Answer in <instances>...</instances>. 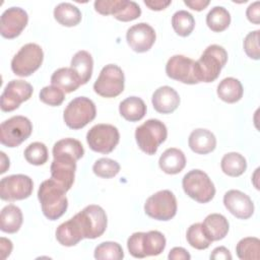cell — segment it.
<instances>
[{
    "instance_id": "cell-1",
    "label": "cell",
    "mask_w": 260,
    "mask_h": 260,
    "mask_svg": "<svg viewBox=\"0 0 260 260\" xmlns=\"http://www.w3.org/2000/svg\"><path fill=\"white\" fill-rule=\"evenodd\" d=\"M66 190L52 178L44 181L39 188L38 198L44 215L50 220L60 218L68 207Z\"/></svg>"
},
{
    "instance_id": "cell-2",
    "label": "cell",
    "mask_w": 260,
    "mask_h": 260,
    "mask_svg": "<svg viewBox=\"0 0 260 260\" xmlns=\"http://www.w3.org/2000/svg\"><path fill=\"white\" fill-rule=\"evenodd\" d=\"M228 61L225 49L219 45L208 46L195 61V76L198 82L214 81Z\"/></svg>"
},
{
    "instance_id": "cell-3",
    "label": "cell",
    "mask_w": 260,
    "mask_h": 260,
    "mask_svg": "<svg viewBox=\"0 0 260 260\" xmlns=\"http://www.w3.org/2000/svg\"><path fill=\"white\" fill-rule=\"evenodd\" d=\"M166 244L165 236L158 231L137 232L128 238L127 248L134 258H145L159 255L165 250Z\"/></svg>"
},
{
    "instance_id": "cell-4",
    "label": "cell",
    "mask_w": 260,
    "mask_h": 260,
    "mask_svg": "<svg viewBox=\"0 0 260 260\" xmlns=\"http://www.w3.org/2000/svg\"><path fill=\"white\" fill-rule=\"evenodd\" d=\"M168 136L166 125L157 119H149L135 130V140L138 147L148 155L154 154Z\"/></svg>"
},
{
    "instance_id": "cell-5",
    "label": "cell",
    "mask_w": 260,
    "mask_h": 260,
    "mask_svg": "<svg viewBox=\"0 0 260 260\" xmlns=\"http://www.w3.org/2000/svg\"><path fill=\"white\" fill-rule=\"evenodd\" d=\"M73 218L85 239H96L101 237L108 225L106 211L100 205L95 204L87 205L76 213Z\"/></svg>"
},
{
    "instance_id": "cell-6",
    "label": "cell",
    "mask_w": 260,
    "mask_h": 260,
    "mask_svg": "<svg viewBox=\"0 0 260 260\" xmlns=\"http://www.w3.org/2000/svg\"><path fill=\"white\" fill-rule=\"evenodd\" d=\"M182 187L184 192L193 200L199 203L211 201L215 195V187L206 173L201 170H191L183 180Z\"/></svg>"
},
{
    "instance_id": "cell-7",
    "label": "cell",
    "mask_w": 260,
    "mask_h": 260,
    "mask_svg": "<svg viewBox=\"0 0 260 260\" xmlns=\"http://www.w3.org/2000/svg\"><path fill=\"white\" fill-rule=\"evenodd\" d=\"M96 115L94 103L86 96L73 99L65 108L63 119L67 127L77 130L85 127Z\"/></svg>"
},
{
    "instance_id": "cell-8",
    "label": "cell",
    "mask_w": 260,
    "mask_h": 260,
    "mask_svg": "<svg viewBox=\"0 0 260 260\" xmlns=\"http://www.w3.org/2000/svg\"><path fill=\"white\" fill-rule=\"evenodd\" d=\"M125 86L123 70L116 64H108L100 72L93 83V90L103 98L112 99L121 94Z\"/></svg>"
},
{
    "instance_id": "cell-9",
    "label": "cell",
    "mask_w": 260,
    "mask_h": 260,
    "mask_svg": "<svg viewBox=\"0 0 260 260\" xmlns=\"http://www.w3.org/2000/svg\"><path fill=\"white\" fill-rule=\"evenodd\" d=\"M44 52L42 48L35 43H28L22 46L11 60L12 72L20 77H26L36 72L42 65Z\"/></svg>"
},
{
    "instance_id": "cell-10",
    "label": "cell",
    "mask_w": 260,
    "mask_h": 260,
    "mask_svg": "<svg viewBox=\"0 0 260 260\" xmlns=\"http://www.w3.org/2000/svg\"><path fill=\"white\" fill-rule=\"evenodd\" d=\"M32 132V124L24 116H13L2 122L0 141L7 147H16L25 141Z\"/></svg>"
},
{
    "instance_id": "cell-11",
    "label": "cell",
    "mask_w": 260,
    "mask_h": 260,
    "mask_svg": "<svg viewBox=\"0 0 260 260\" xmlns=\"http://www.w3.org/2000/svg\"><path fill=\"white\" fill-rule=\"evenodd\" d=\"M144 211L153 219L168 221L177 213L176 196L170 190H160L146 199Z\"/></svg>"
},
{
    "instance_id": "cell-12",
    "label": "cell",
    "mask_w": 260,
    "mask_h": 260,
    "mask_svg": "<svg viewBox=\"0 0 260 260\" xmlns=\"http://www.w3.org/2000/svg\"><path fill=\"white\" fill-rule=\"evenodd\" d=\"M119 130L111 124H96L86 134V141L89 148L95 152L105 154L112 152L119 143Z\"/></svg>"
},
{
    "instance_id": "cell-13",
    "label": "cell",
    "mask_w": 260,
    "mask_h": 260,
    "mask_svg": "<svg viewBox=\"0 0 260 260\" xmlns=\"http://www.w3.org/2000/svg\"><path fill=\"white\" fill-rule=\"evenodd\" d=\"M34 189L32 180L22 174L4 177L0 182V197L5 201H16L28 198Z\"/></svg>"
},
{
    "instance_id": "cell-14",
    "label": "cell",
    "mask_w": 260,
    "mask_h": 260,
    "mask_svg": "<svg viewBox=\"0 0 260 260\" xmlns=\"http://www.w3.org/2000/svg\"><path fill=\"white\" fill-rule=\"evenodd\" d=\"M34 88L30 83L20 79H13L7 83L1 94V110L12 112L19 108L20 104L29 100Z\"/></svg>"
},
{
    "instance_id": "cell-15",
    "label": "cell",
    "mask_w": 260,
    "mask_h": 260,
    "mask_svg": "<svg viewBox=\"0 0 260 260\" xmlns=\"http://www.w3.org/2000/svg\"><path fill=\"white\" fill-rule=\"evenodd\" d=\"M167 75L186 84L199 83L195 76V61L184 55L172 56L166 65Z\"/></svg>"
},
{
    "instance_id": "cell-16",
    "label": "cell",
    "mask_w": 260,
    "mask_h": 260,
    "mask_svg": "<svg viewBox=\"0 0 260 260\" xmlns=\"http://www.w3.org/2000/svg\"><path fill=\"white\" fill-rule=\"evenodd\" d=\"M28 21V15L20 7H10L6 9L0 19V32L5 39H14L18 37L25 28Z\"/></svg>"
},
{
    "instance_id": "cell-17",
    "label": "cell",
    "mask_w": 260,
    "mask_h": 260,
    "mask_svg": "<svg viewBox=\"0 0 260 260\" xmlns=\"http://www.w3.org/2000/svg\"><path fill=\"white\" fill-rule=\"evenodd\" d=\"M156 39L152 26L146 22H139L128 28L126 40L129 47L137 53H144L151 49Z\"/></svg>"
},
{
    "instance_id": "cell-18",
    "label": "cell",
    "mask_w": 260,
    "mask_h": 260,
    "mask_svg": "<svg viewBox=\"0 0 260 260\" xmlns=\"http://www.w3.org/2000/svg\"><path fill=\"white\" fill-rule=\"evenodd\" d=\"M225 208L237 218L248 219L254 213V203L252 199L240 190H229L223 196Z\"/></svg>"
},
{
    "instance_id": "cell-19",
    "label": "cell",
    "mask_w": 260,
    "mask_h": 260,
    "mask_svg": "<svg viewBox=\"0 0 260 260\" xmlns=\"http://www.w3.org/2000/svg\"><path fill=\"white\" fill-rule=\"evenodd\" d=\"M50 171L51 178L68 191L74 183L76 160L69 156H56L51 164Z\"/></svg>"
},
{
    "instance_id": "cell-20",
    "label": "cell",
    "mask_w": 260,
    "mask_h": 260,
    "mask_svg": "<svg viewBox=\"0 0 260 260\" xmlns=\"http://www.w3.org/2000/svg\"><path fill=\"white\" fill-rule=\"evenodd\" d=\"M151 103L157 113L171 114L179 107L180 95L173 87L164 85L154 90Z\"/></svg>"
},
{
    "instance_id": "cell-21",
    "label": "cell",
    "mask_w": 260,
    "mask_h": 260,
    "mask_svg": "<svg viewBox=\"0 0 260 260\" xmlns=\"http://www.w3.org/2000/svg\"><path fill=\"white\" fill-rule=\"evenodd\" d=\"M188 144L193 152L198 154H207L215 149L216 138L211 131L198 128L190 133Z\"/></svg>"
},
{
    "instance_id": "cell-22",
    "label": "cell",
    "mask_w": 260,
    "mask_h": 260,
    "mask_svg": "<svg viewBox=\"0 0 260 260\" xmlns=\"http://www.w3.org/2000/svg\"><path fill=\"white\" fill-rule=\"evenodd\" d=\"M206 237L211 241L222 240L229 233L230 223L220 213L208 214L201 223Z\"/></svg>"
},
{
    "instance_id": "cell-23",
    "label": "cell",
    "mask_w": 260,
    "mask_h": 260,
    "mask_svg": "<svg viewBox=\"0 0 260 260\" xmlns=\"http://www.w3.org/2000/svg\"><path fill=\"white\" fill-rule=\"evenodd\" d=\"M160 170L169 175H176L183 171L186 166V156L184 152L176 147L166 149L158 159Z\"/></svg>"
},
{
    "instance_id": "cell-24",
    "label": "cell",
    "mask_w": 260,
    "mask_h": 260,
    "mask_svg": "<svg viewBox=\"0 0 260 260\" xmlns=\"http://www.w3.org/2000/svg\"><path fill=\"white\" fill-rule=\"evenodd\" d=\"M51 83L63 90L65 93L75 91L81 85L77 74L71 67H62L57 69L51 76Z\"/></svg>"
},
{
    "instance_id": "cell-25",
    "label": "cell",
    "mask_w": 260,
    "mask_h": 260,
    "mask_svg": "<svg viewBox=\"0 0 260 260\" xmlns=\"http://www.w3.org/2000/svg\"><path fill=\"white\" fill-rule=\"evenodd\" d=\"M23 221L22 212L14 204L4 206L0 214V229L7 234H14L19 231Z\"/></svg>"
},
{
    "instance_id": "cell-26",
    "label": "cell",
    "mask_w": 260,
    "mask_h": 260,
    "mask_svg": "<svg viewBox=\"0 0 260 260\" xmlns=\"http://www.w3.org/2000/svg\"><path fill=\"white\" fill-rule=\"evenodd\" d=\"M70 65L74 72L77 74L81 84H85L89 81L92 75L93 60L87 51L80 50L76 52L71 59Z\"/></svg>"
},
{
    "instance_id": "cell-27",
    "label": "cell",
    "mask_w": 260,
    "mask_h": 260,
    "mask_svg": "<svg viewBox=\"0 0 260 260\" xmlns=\"http://www.w3.org/2000/svg\"><path fill=\"white\" fill-rule=\"evenodd\" d=\"M57 241L65 247H72L78 244L83 238L81 231L73 217L61 223L56 230Z\"/></svg>"
},
{
    "instance_id": "cell-28",
    "label": "cell",
    "mask_w": 260,
    "mask_h": 260,
    "mask_svg": "<svg viewBox=\"0 0 260 260\" xmlns=\"http://www.w3.org/2000/svg\"><path fill=\"white\" fill-rule=\"evenodd\" d=\"M146 105L138 96H129L119 105L120 115L129 122L141 120L146 114Z\"/></svg>"
},
{
    "instance_id": "cell-29",
    "label": "cell",
    "mask_w": 260,
    "mask_h": 260,
    "mask_svg": "<svg viewBox=\"0 0 260 260\" xmlns=\"http://www.w3.org/2000/svg\"><path fill=\"white\" fill-rule=\"evenodd\" d=\"M216 92L221 101L229 104H234L242 99L244 89L239 79L234 77H226L218 83Z\"/></svg>"
},
{
    "instance_id": "cell-30",
    "label": "cell",
    "mask_w": 260,
    "mask_h": 260,
    "mask_svg": "<svg viewBox=\"0 0 260 260\" xmlns=\"http://www.w3.org/2000/svg\"><path fill=\"white\" fill-rule=\"evenodd\" d=\"M55 19L64 26H75L81 21V12L73 4L68 2H62L58 4L54 9Z\"/></svg>"
},
{
    "instance_id": "cell-31",
    "label": "cell",
    "mask_w": 260,
    "mask_h": 260,
    "mask_svg": "<svg viewBox=\"0 0 260 260\" xmlns=\"http://www.w3.org/2000/svg\"><path fill=\"white\" fill-rule=\"evenodd\" d=\"M84 154V148L81 142L74 138H63L57 141L53 146V156H69L76 161Z\"/></svg>"
},
{
    "instance_id": "cell-32",
    "label": "cell",
    "mask_w": 260,
    "mask_h": 260,
    "mask_svg": "<svg viewBox=\"0 0 260 260\" xmlns=\"http://www.w3.org/2000/svg\"><path fill=\"white\" fill-rule=\"evenodd\" d=\"M221 171L230 177H239L247 169L246 158L239 152L225 153L220 161Z\"/></svg>"
},
{
    "instance_id": "cell-33",
    "label": "cell",
    "mask_w": 260,
    "mask_h": 260,
    "mask_svg": "<svg viewBox=\"0 0 260 260\" xmlns=\"http://www.w3.org/2000/svg\"><path fill=\"white\" fill-rule=\"evenodd\" d=\"M231 23V14L222 6H215L206 15L207 26L215 32L223 31Z\"/></svg>"
},
{
    "instance_id": "cell-34",
    "label": "cell",
    "mask_w": 260,
    "mask_h": 260,
    "mask_svg": "<svg viewBox=\"0 0 260 260\" xmlns=\"http://www.w3.org/2000/svg\"><path fill=\"white\" fill-rule=\"evenodd\" d=\"M236 252L242 260H258L260 258V240L256 237H247L240 240Z\"/></svg>"
},
{
    "instance_id": "cell-35",
    "label": "cell",
    "mask_w": 260,
    "mask_h": 260,
    "mask_svg": "<svg viewBox=\"0 0 260 260\" xmlns=\"http://www.w3.org/2000/svg\"><path fill=\"white\" fill-rule=\"evenodd\" d=\"M172 26L180 37H188L195 27V19L190 12L178 10L172 16Z\"/></svg>"
},
{
    "instance_id": "cell-36",
    "label": "cell",
    "mask_w": 260,
    "mask_h": 260,
    "mask_svg": "<svg viewBox=\"0 0 260 260\" xmlns=\"http://www.w3.org/2000/svg\"><path fill=\"white\" fill-rule=\"evenodd\" d=\"M93 256L99 260H121L124 258V251L116 242H103L95 247Z\"/></svg>"
},
{
    "instance_id": "cell-37",
    "label": "cell",
    "mask_w": 260,
    "mask_h": 260,
    "mask_svg": "<svg viewBox=\"0 0 260 260\" xmlns=\"http://www.w3.org/2000/svg\"><path fill=\"white\" fill-rule=\"evenodd\" d=\"M186 239L189 245L197 250H205L212 243L204 234L200 222L193 223L188 228Z\"/></svg>"
},
{
    "instance_id": "cell-38",
    "label": "cell",
    "mask_w": 260,
    "mask_h": 260,
    "mask_svg": "<svg viewBox=\"0 0 260 260\" xmlns=\"http://www.w3.org/2000/svg\"><path fill=\"white\" fill-rule=\"evenodd\" d=\"M24 158L34 166H42L47 162L49 153L48 148L43 142H32L24 149Z\"/></svg>"
},
{
    "instance_id": "cell-39",
    "label": "cell",
    "mask_w": 260,
    "mask_h": 260,
    "mask_svg": "<svg viewBox=\"0 0 260 260\" xmlns=\"http://www.w3.org/2000/svg\"><path fill=\"white\" fill-rule=\"evenodd\" d=\"M92 171L94 175L100 178L110 179L115 177L120 172V165L118 161L109 158V157H102L95 160L92 166Z\"/></svg>"
},
{
    "instance_id": "cell-40",
    "label": "cell",
    "mask_w": 260,
    "mask_h": 260,
    "mask_svg": "<svg viewBox=\"0 0 260 260\" xmlns=\"http://www.w3.org/2000/svg\"><path fill=\"white\" fill-rule=\"evenodd\" d=\"M140 14H141V8L136 2L122 0L120 7L117 9V11L113 16L120 21L126 22V21H132L138 18Z\"/></svg>"
},
{
    "instance_id": "cell-41",
    "label": "cell",
    "mask_w": 260,
    "mask_h": 260,
    "mask_svg": "<svg viewBox=\"0 0 260 260\" xmlns=\"http://www.w3.org/2000/svg\"><path fill=\"white\" fill-rule=\"evenodd\" d=\"M39 96L44 104L52 107H58L64 102L65 92L55 85H48L41 89Z\"/></svg>"
},
{
    "instance_id": "cell-42",
    "label": "cell",
    "mask_w": 260,
    "mask_h": 260,
    "mask_svg": "<svg viewBox=\"0 0 260 260\" xmlns=\"http://www.w3.org/2000/svg\"><path fill=\"white\" fill-rule=\"evenodd\" d=\"M259 30H253L249 32L244 40V50L248 57L254 60H258L260 57L259 53Z\"/></svg>"
},
{
    "instance_id": "cell-43",
    "label": "cell",
    "mask_w": 260,
    "mask_h": 260,
    "mask_svg": "<svg viewBox=\"0 0 260 260\" xmlns=\"http://www.w3.org/2000/svg\"><path fill=\"white\" fill-rule=\"evenodd\" d=\"M122 0H96L93 3L96 12L103 15H114Z\"/></svg>"
},
{
    "instance_id": "cell-44",
    "label": "cell",
    "mask_w": 260,
    "mask_h": 260,
    "mask_svg": "<svg viewBox=\"0 0 260 260\" xmlns=\"http://www.w3.org/2000/svg\"><path fill=\"white\" fill-rule=\"evenodd\" d=\"M260 2L255 1L254 3L250 4L246 10V16L248 20L252 23L259 24L260 22Z\"/></svg>"
},
{
    "instance_id": "cell-45",
    "label": "cell",
    "mask_w": 260,
    "mask_h": 260,
    "mask_svg": "<svg viewBox=\"0 0 260 260\" xmlns=\"http://www.w3.org/2000/svg\"><path fill=\"white\" fill-rule=\"evenodd\" d=\"M232 258L230 250L223 246L216 247L210 254V259L212 260H232Z\"/></svg>"
},
{
    "instance_id": "cell-46",
    "label": "cell",
    "mask_w": 260,
    "mask_h": 260,
    "mask_svg": "<svg viewBox=\"0 0 260 260\" xmlns=\"http://www.w3.org/2000/svg\"><path fill=\"white\" fill-rule=\"evenodd\" d=\"M168 258L170 260H189L191 258V255L186 249L182 247H175L170 251Z\"/></svg>"
},
{
    "instance_id": "cell-47",
    "label": "cell",
    "mask_w": 260,
    "mask_h": 260,
    "mask_svg": "<svg viewBox=\"0 0 260 260\" xmlns=\"http://www.w3.org/2000/svg\"><path fill=\"white\" fill-rule=\"evenodd\" d=\"M171 3H172L171 0H168V1H164V0H145L144 1V4L150 10H155V11L166 9L169 5H171Z\"/></svg>"
},
{
    "instance_id": "cell-48",
    "label": "cell",
    "mask_w": 260,
    "mask_h": 260,
    "mask_svg": "<svg viewBox=\"0 0 260 260\" xmlns=\"http://www.w3.org/2000/svg\"><path fill=\"white\" fill-rule=\"evenodd\" d=\"M12 248H13L12 242L9 239L3 238V237L0 239V251H1V258L3 260L10 255Z\"/></svg>"
},
{
    "instance_id": "cell-49",
    "label": "cell",
    "mask_w": 260,
    "mask_h": 260,
    "mask_svg": "<svg viewBox=\"0 0 260 260\" xmlns=\"http://www.w3.org/2000/svg\"><path fill=\"white\" fill-rule=\"evenodd\" d=\"M184 4L193 10L201 11L209 5V1L208 0H206V1L205 0H191V1H184Z\"/></svg>"
},
{
    "instance_id": "cell-50",
    "label": "cell",
    "mask_w": 260,
    "mask_h": 260,
    "mask_svg": "<svg viewBox=\"0 0 260 260\" xmlns=\"http://www.w3.org/2000/svg\"><path fill=\"white\" fill-rule=\"evenodd\" d=\"M0 154H1V161H2L0 173L3 174V173H5L6 170L9 168V158L5 155V153H4L3 151H1Z\"/></svg>"
}]
</instances>
